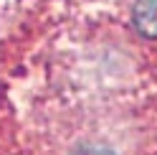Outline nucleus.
Instances as JSON below:
<instances>
[{"instance_id":"f03ea898","label":"nucleus","mask_w":157,"mask_h":155,"mask_svg":"<svg viewBox=\"0 0 157 155\" xmlns=\"http://www.w3.org/2000/svg\"><path fill=\"white\" fill-rule=\"evenodd\" d=\"M74 155H112L106 148H84V150H78Z\"/></svg>"},{"instance_id":"f257e3e1","label":"nucleus","mask_w":157,"mask_h":155,"mask_svg":"<svg viewBox=\"0 0 157 155\" xmlns=\"http://www.w3.org/2000/svg\"><path fill=\"white\" fill-rule=\"evenodd\" d=\"M132 26L142 38H157V0H134Z\"/></svg>"}]
</instances>
